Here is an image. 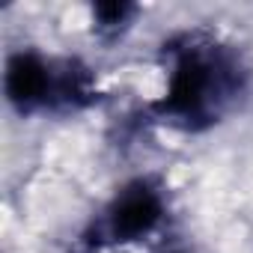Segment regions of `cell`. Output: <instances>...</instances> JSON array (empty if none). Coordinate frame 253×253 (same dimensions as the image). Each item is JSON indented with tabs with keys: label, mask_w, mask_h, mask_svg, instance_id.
<instances>
[{
	"label": "cell",
	"mask_w": 253,
	"mask_h": 253,
	"mask_svg": "<svg viewBox=\"0 0 253 253\" xmlns=\"http://www.w3.org/2000/svg\"><path fill=\"white\" fill-rule=\"evenodd\" d=\"M164 86L149 104V116L182 134H206L238 107L250 86L241 54L203 33L185 30L161 45Z\"/></svg>",
	"instance_id": "6da1fadb"
},
{
	"label": "cell",
	"mask_w": 253,
	"mask_h": 253,
	"mask_svg": "<svg viewBox=\"0 0 253 253\" xmlns=\"http://www.w3.org/2000/svg\"><path fill=\"white\" fill-rule=\"evenodd\" d=\"M170 194L158 176L125 179L75 235V253H107L152 244L167 232Z\"/></svg>",
	"instance_id": "7a4b0ae2"
},
{
	"label": "cell",
	"mask_w": 253,
	"mask_h": 253,
	"mask_svg": "<svg viewBox=\"0 0 253 253\" xmlns=\"http://www.w3.org/2000/svg\"><path fill=\"white\" fill-rule=\"evenodd\" d=\"M57 60L39 48H15L3 60V98L21 119H33L54 110Z\"/></svg>",
	"instance_id": "3957f363"
},
{
	"label": "cell",
	"mask_w": 253,
	"mask_h": 253,
	"mask_svg": "<svg viewBox=\"0 0 253 253\" xmlns=\"http://www.w3.org/2000/svg\"><path fill=\"white\" fill-rule=\"evenodd\" d=\"M98 101V81L95 72L78 60V57H60L57 60V92H54V110L57 116L89 110Z\"/></svg>",
	"instance_id": "277c9868"
},
{
	"label": "cell",
	"mask_w": 253,
	"mask_h": 253,
	"mask_svg": "<svg viewBox=\"0 0 253 253\" xmlns=\"http://www.w3.org/2000/svg\"><path fill=\"white\" fill-rule=\"evenodd\" d=\"M140 15H143V6L131 3V0H98V3H89V36L98 45L113 48L131 36Z\"/></svg>",
	"instance_id": "5b68a950"
},
{
	"label": "cell",
	"mask_w": 253,
	"mask_h": 253,
	"mask_svg": "<svg viewBox=\"0 0 253 253\" xmlns=\"http://www.w3.org/2000/svg\"><path fill=\"white\" fill-rule=\"evenodd\" d=\"M149 253H197V247L185 238V235H176V232H164L161 238H155L149 244Z\"/></svg>",
	"instance_id": "8992f818"
}]
</instances>
